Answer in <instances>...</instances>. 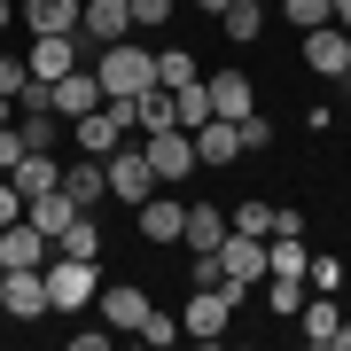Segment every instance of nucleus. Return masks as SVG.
I'll return each mask as SVG.
<instances>
[{
  "instance_id": "nucleus-1",
  "label": "nucleus",
  "mask_w": 351,
  "mask_h": 351,
  "mask_svg": "<svg viewBox=\"0 0 351 351\" xmlns=\"http://www.w3.org/2000/svg\"><path fill=\"white\" fill-rule=\"evenodd\" d=\"M94 78H101V101H133L156 86V55L133 47V39H110V47L94 55Z\"/></svg>"
},
{
  "instance_id": "nucleus-2",
  "label": "nucleus",
  "mask_w": 351,
  "mask_h": 351,
  "mask_svg": "<svg viewBox=\"0 0 351 351\" xmlns=\"http://www.w3.org/2000/svg\"><path fill=\"white\" fill-rule=\"evenodd\" d=\"M141 156H149L156 188H180V180L195 172V141H188V125H156V133H141Z\"/></svg>"
},
{
  "instance_id": "nucleus-3",
  "label": "nucleus",
  "mask_w": 351,
  "mask_h": 351,
  "mask_svg": "<svg viewBox=\"0 0 351 351\" xmlns=\"http://www.w3.org/2000/svg\"><path fill=\"white\" fill-rule=\"evenodd\" d=\"M39 274H47V313H78V304H94V289H101L94 258H47Z\"/></svg>"
},
{
  "instance_id": "nucleus-4",
  "label": "nucleus",
  "mask_w": 351,
  "mask_h": 351,
  "mask_svg": "<svg viewBox=\"0 0 351 351\" xmlns=\"http://www.w3.org/2000/svg\"><path fill=\"white\" fill-rule=\"evenodd\" d=\"M125 133H133V101H101V110L71 117V141H78V156H110Z\"/></svg>"
},
{
  "instance_id": "nucleus-5",
  "label": "nucleus",
  "mask_w": 351,
  "mask_h": 351,
  "mask_svg": "<svg viewBox=\"0 0 351 351\" xmlns=\"http://www.w3.org/2000/svg\"><path fill=\"white\" fill-rule=\"evenodd\" d=\"M101 172H110V203H149L156 195V172H149V156H141V141H117V149L101 156Z\"/></svg>"
},
{
  "instance_id": "nucleus-6",
  "label": "nucleus",
  "mask_w": 351,
  "mask_h": 351,
  "mask_svg": "<svg viewBox=\"0 0 351 351\" xmlns=\"http://www.w3.org/2000/svg\"><path fill=\"white\" fill-rule=\"evenodd\" d=\"M0 313H8V320H39V313H47V274H39V265H8Z\"/></svg>"
},
{
  "instance_id": "nucleus-7",
  "label": "nucleus",
  "mask_w": 351,
  "mask_h": 351,
  "mask_svg": "<svg viewBox=\"0 0 351 351\" xmlns=\"http://www.w3.org/2000/svg\"><path fill=\"white\" fill-rule=\"evenodd\" d=\"M211 258H219V274H226V281H242V289L265 281V242H258V234H234V226H226Z\"/></svg>"
},
{
  "instance_id": "nucleus-8",
  "label": "nucleus",
  "mask_w": 351,
  "mask_h": 351,
  "mask_svg": "<svg viewBox=\"0 0 351 351\" xmlns=\"http://www.w3.org/2000/svg\"><path fill=\"white\" fill-rule=\"evenodd\" d=\"M94 304H101V320H110V336H141V320H149V297H141L133 281L94 289Z\"/></svg>"
},
{
  "instance_id": "nucleus-9",
  "label": "nucleus",
  "mask_w": 351,
  "mask_h": 351,
  "mask_svg": "<svg viewBox=\"0 0 351 351\" xmlns=\"http://www.w3.org/2000/svg\"><path fill=\"white\" fill-rule=\"evenodd\" d=\"M8 188L16 195H47V188H63V156H55V149H24V156H16V172H8Z\"/></svg>"
},
{
  "instance_id": "nucleus-10",
  "label": "nucleus",
  "mask_w": 351,
  "mask_h": 351,
  "mask_svg": "<svg viewBox=\"0 0 351 351\" xmlns=\"http://www.w3.org/2000/svg\"><path fill=\"white\" fill-rule=\"evenodd\" d=\"M188 141H195V164H211V172L242 156V125H234V117H203V125H195Z\"/></svg>"
},
{
  "instance_id": "nucleus-11",
  "label": "nucleus",
  "mask_w": 351,
  "mask_h": 351,
  "mask_svg": "<svg viewBox=\"0 0 351 351\" xmlns=\"http://www.w3.org/2000/svg\"><path fill=\"white\" fill-rule=\"evenodd\" d=\"M304 63H313L320 78H343V63H351V32H343V24H313V32H304Z\"/></svg>"
},
{
  "instance_id": "nucleus-12",
  "label": "nucleus",
  "mask_w": 351,
  "mask_h": 351,
  "mask_svg": "<svg viewBox=\"0 0 351 351\" xmlns=\"http://www.w3.org/2000/svg\"><path fill=\"white\" fill-rule=\"evenodd\" d=\"M78 16H86V0H16V24H32V39L78 32Z\"/></svg>"
},
{
  "instance_id": "nucleus-13",
  "label": "nucleus",
  "mask_w": 351,
  "mask_h": 351,
  "mask_svg": "<svg viewBox=\"0 0 351 351\" xmlns=\"http://www.w3.org/2000/svg\"><path fill=\"white\" fill-rule=\"evenodd\" d=\"M125 32H133L125 0H86V16H78V39H86V47H110V39H125Z\"/></svg>"
},
{
  "instance_id": "nucleus-14",
  "label": "nucleus",
  "mask_w": 351,
  "mask_h": 351,
  "mask_svg": "<svg viewBox=\"0 0 351 351\" xmlns=\"http://www.w3.org/2000/svg\"><path fill=\"white\" fill-rule=\"evenodd\" d=\"M133 211H141V234H149V242H180V226H188V203H180V195H149V203H133Z\"/></svg>"
},
{
  "instance_id": "nucleus-15",
  "label": "nucleus",
  "mask_w": 351,
  "mask_h": 351,
  "mask_svg": "<svg viewBox=\"0 0 351 351\" xmlns=\"http://www.w3.org/2000/svg\"><path fill=\"white\" fill-rule=\"evenodd\" d=\"M63 195L78 203V211L110 203V172H101V156H78V164H63Z\"/></svg>"
},
{
  "instance_id": "nucleus-16",
  "label": "nucleus",
  "mask_w": 351,
  "mask_h": 351,
  "mask_svg": "<svg viewBox=\"0 0 351 351\" xmlns=\"http://www.w3.org/2000/svg\"><path fill=\"white\" fill-rule=\"evenodd\" d=\"M203 94H211V117H234V125L258 110V101H250V78H242V71H219V78H203Z\"/></svg>"
},
{
  "instance_id": "nucleus-17",
  "label": "nucleus",
  "mask_w": 351,
  "mask_h": 351,
  "mask_svg": "<svg viewBox=\"0 0 351 351\" xmlns=\"http://www.w3.org/2000/svg\"><path fill=\"white\" fill-rule=\"evenodd\" d=\"M0 265H47V234H39L32 219L0 226Z\"/></svg>"
},
{
  "instance_id": "nucleus-18",
  "label": "nucleus",
  "mask_w": 351,
  "mask_h": 351,
  "mask_svg": "<svg viewBox=\"0 0 351 351\" xmlns=\"http://www.w3.org/2000/svg\"><path fill=\"white\" fill-rule=\"evenodd\" d=\"M55 110H63V117L101 110V78H94V71H63V78H55Z\"/></svg>"
},
{
  "instance_id": "nucleus-19",
  "label": "nucleus",
  "mask_w": 351,
  "mask_h": 351,
  "mask_svg": "<svg viewBox=\"0 0 351 351\" xmlns=\"http://www.w3.org/2000/svg\"><path fill=\"white\" fill-rule=\"evenodd\" d=\"M297 328H304V343H336V328H343V313H336V297L328 289H313V304H297Z\"/></svg>"
},
{
  "instance_id": "nucleus-20",
  "label": "nucleus",
  "mask_w": 351,
  "mask_h": 351,
  "mask_svg": "<svg viewBox=\"0 0 351 351\" xmlns=\"http://www.w3.org/2000/svg\"><path fill=\"white\" fill-rule=\"evenodd\" d=\"M24 219H32V226H39V234H47V242H55V234H63V226L78 219V203H71L63 188H47V195H32V203H24Z\"/></svg>"
},
{
  "instance_id": "nucleus-21",
  "label": "nucleus",
  "mask_w": 351,
  "mask_h": 351,
  "mask_svg": "<svg viewBox=\"0 0 351 351\" xmlns=\"http://www.w3.org/2000/svg\"><path fill=\"white\" fill-rule=\"evenodd\" d=\"M219 234H226V211H219V203H188L180 242H188V250H219Z\"/></svg>"
},
{
  "instance_id": "nucleus-22",
  "label": "nucleus",
  "mask_w": 351,
  "mask_h": 351,
  "mask_svg": "<svg viewBox=\"0 0 351 351\" xmlns=\"http://www.w3.org/2000/svg\"><path fill=\"white\" fill-rule=\"evenodd\" d=\"M55 258H101V219H94V211H78L63 234H55Z\"/></svg>"
},
{
  "instance_id": "nucleus-23",
  "label": "nucleus",
  "mask_w": 351,
  "mask_h": 351,
  "mask_svg": "<svg viewBox=\"0 0 351 351\" xmlns=\"http://www.w3.org/2000/svg\"><path fill=\"white\" fill-rule=\"evenodd\" d=\"M63 125H71L63 110H24V117H16V133H24V149H63Z\"/></svg>"
},
{
  "instance_id": "nucleus-24",
  "label": "nucleus",
  "mask_w": 351,
  "mask_h": 351,
  "mask_svg": "<svg viewBox=\"0 0 351 351\" xmlns=\"http://www.w3.org/2000/svg\"><path fill=\"white\" fill-rule=\"evenodd\" d=\"M156 125H180V110H172V86H149V94H133V133H156Z\"/></svg>"
},
{
  "instance_id": "nucleus-25",
  "label": "nucleus",
  "mask_w": 351,
  "mask_h": 351,
  "mask_svg": "<svg viewBox=\"0 0 351 351\" xmlns=\"http://www.w3.org/2000/svg\"><path fill=\"white\" fill-rule=\"evenodd\" d=\"M219 24H226V39H234V47H250V39L265 32V8H258V0H226Z\"/></svg>"
},
{
  "instance_id": "nucleus-26",
  "label": "nucleus",
  "mask_w": 351,
  "mask_h": 351,
  "mask_svg": "<svg viewBox=\"0 0 351 351\" xmlns=\"http://www.w3.org/2000/svg\"><path fill=\"white\" fill-rule=\"evenodd\" d=\"M195 78H203V71H195V55H188V47H164V55H156V86H172V94H180V86H195Z\"/></svg>"
},
{
  "instance_id": "nucleus-27",
  "label": "nucleus",
  "mask_w": 351,
  "mask_h": 351,
  "mask_svg": "<svg viewBox=\"0 0 351 351\" xmlns=\"http://www.w3.org/2000/svg\"><path fill=\"white\" fill-rule=\"evenodd\" d=\"M226 226H234V234H274V203H234V211H226Z\"/></svg>"
},
{
  "instance_id": "nucleus-28",
  "label": "nucleus",
  "mask_w": 351,
  "mask_h": 351,
  "mask_svg": "<svg viewBox=\"0 0 351 351\" xmlns=\"http://www.w3.org/2000/svg\"><path fill=\"white\" fill-rule=\"evenodd\" d=\"M281 16L297 32H313V24H336V0H281Z\"/></svg>"
},
{
  "instance_id": "nucleus-29",
  "label": "nucleus",
  "mask_w": 351,
  "mask_h": 351,
  "mask_svg": "<svg viewBox=\"0 0 351 351\" xmlns=\"http://www.w3.org/2000/svg\"><path fill=\"white\" fill-rule=\"evenodd\" d=\"M265 304H274V313H297V304H304V281L297 274H265Z\"/></svg>"
},
{
  "instance_id": "nucleus-30",
  "label": "nucleus",
  "mask_w": 351,
  "mask_h": 351,
  "mask_svg": "<svg viewBox=\"0 0 351 351\" xmlns=\"http://www.w3.org/2000/svg\"><path fill=\"white\" fill-rule=\"evenodd\" d=\"M180 336H188V328H180L172 313H156V304H149V320H141V343H156V351H164V343H180Z\"/></svg>"
},
{
  "instance_id": "nucleus-31",
  "label": "nucleus",
  "mask_w": 351,
  "mask_h": 351,
  "mask_svg": "<svg viewBox=\"0 0 351 351\" xmlns=\"http://www.w3.org/2000/svg\"><path fill=\"white\" fill-rule=\"evenodd\" d=\"M133 8V32H164L172 24V0H125Z\"/></svg>"
},
{
  "instance_id": "nucleus-32",
  "label": "nucleus",
  "mask_w": 351,
  "mask_h": 351,
  "mask_svg": "<svg viewBox=\"0 0 351 351\" xmlns=\"http://www.w3.org/2000/svg\"><path fill=\"white\" fill-rule=\"evenodd\" d=\"M336 281H343V258H313L304 265V289H328V297H336Z\"/></svg>"
},
{
  "instance_id": "nucleus-33",
  "label": "nucleus",
  "mask_w": 351,
  "mask_h": 351,
  "mask_svg": "<svg viewBox=\"0 0 351 351\" xmlns=\"http://www.w3.org/2000/svg\"><path fill=\"white\" fill-rule=\"evenodd\" d=\"M188 281H195V289H219L226 274H219V258H211V250H188Z\"/></svg>"
},
{
  "instance_id": "nucleus-34",
  "label": "nucleus",
  "mask_w": 351,
  "mask_h": 351,
  "mask_svg": "<svg viewBox=\"0 0 351 351\" xmlns=\"http://www.w3.org/2000/svg\"><path fill=\"white\" fill-rule=\"evenodd\" d=\"M265 141H274V117H265V110H250V117H242V156H250V149H265Z\"/></svg>"
},
{
  "instance_id": "nucleus-35",
  "label": "nucleus",
  "mask_w": 351,
  "mask_h": 351,
  "mask_svg": "<svg viewBox=\"0 0 351 351\" xmlns=\"http://www.w3.org/2000/svg\"><path fill=\"white\" fill-rule=\"evenodd\" d=\"M24 78H32V71H24V63H16V55H0V94H8V101H16V94H24Z\"/></svg>"
},
{
  "instance_id": "nucleus-36",
  "label": "nucleus",
  "mask_w": 351,
  "mask_h": 351,
  "mask_svg": "<svg viewBox=\"0 0 351 351\" xmlns=\"http://www.w3.org/2000/svg\"><path fill=\"white\" fill-rule=\"evenodd\" d=\"M16 156H24V133H16V125H0V172H16Z\"/></svg>"
},
{
  "instance_id": "nucleus-37",
  "label": "nucleus",
  "mask_w": 351,
  "mask_h": 351,
  "mask_svg": "<svg viewBox=\"0 0 351 351\" xmlns=\"http://www.w3.org/2000/svg\"><path fill=\"white\" fill-rule=\"evenodd\" d=\"M274 234H304V211H297V203H274Z\"/></svg>"
},
{
  "instance_id": "nucleus-38",
  "label": "nucleus",
  "mask_w": 351,
  "mask_h": 351,
  "mask_svg": "<svg viewBox=\"0 0 351 351\" xmlns=\"http://www.w3.org/2000/svg\"><path fill=\"white\" fill-rule=\"evenodd\" d=\"M8 24H16V0H0V32H8Z\"/></svg>"
},
{
  "instance_id": "nucleus-39",
  "label": "nucleus",
  "mask_w": 351,
  "mask_h": 351,
  "mask_svg": "<svg viewBox=\"0 0 351 351\" xmlns=\"http://www.w3.org/2000/svg\"><path fill=\"white\" fill-rule=\"evenodd\" d=\"M336 24H343V32H351V0H336Z\"/></svg>"
},
{
  "instance_id": "nucleus-40",
  "label": "nucleus",
  "mask_w": 351,
  "mask_h": 351,
  "mask_svg": "<svg viewBox=\"0 0 351 351\" xmlns=\"http://www.w3.org/2000/svg\"><path fill=\"white\" fill-rule=\"evenodd\" d=\"M336 351H351V320H343V328H336Z\"/></svg>"
},
{
  "instance_id": "nucleus-41",
  "label": "nucleus",
  "mask_w": 351,
  "mask_h": 351,
  "mask_svg": "<svg viewBox=\"0 0 351 351\" xmlns=\"http://www.w3.org/2000/svg\"><path fill=\"white\" fill-rule=\"evenodd\" d=\"M8 110H16V101H8V94H0V125H16V117H8Z\"/></svg>"
},
{
  "instance_id": "nucleus-42",
  "label": "nucleus",
  "mask_w": 351,
  "mask_h": 351,
  "mask_svg": "<svg viewBox=\"0 0 351 351\" xmlns=\"http://www.w3.org/2000/svg\"><path fill=\"white\" fill-rule=\"evenodd\" d=\"M195 8H211V16H219V8H226V0H195Z\"/></svg>"
},
{
  "instance_id": "nucleus-43",
  "label": "nucleus",
  "mask_w": 351,
  "mask_h": 351,
  "mask_svg": "<svg viewBox=\"0 0 351 351\" xmlns=\"http://www.w3.org/2000/svg\"><path fill=\"white\" fill-rule=\"evenodd\" d=\"M343 86H351V63H343Z\"/></svg>"
},
{
  "instance_id": "nucleus-44",
  "label": "nucleus",
  "mask_w": 351,
  "mask_h": 351,
  "mask_svg": "<svg viewBox=\"0 0 351 351\" xmlns=\"http://www.w3.org/2000/svg\"><path fill=\"white\" fill-rule=\"evenodd\" d=\"M0 281H8V265H0Z\"/></svg>"
}]
</instances>
